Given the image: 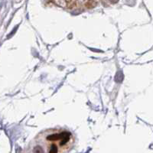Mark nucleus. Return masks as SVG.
<instances>
[{
    "instance_id": "f257e3e1",
    "label": "nucleus",
    "mask_w": 153,
    "mask_h": 153,
    "mask_svg": "<svg viewBox=\"0 0 153 153\" xmlns=\"http://www.w3.org/2000/svg\"><path fill=\"white\" fill-rule=\"evenodd\" d=\"M34 142L32 152L65 153L73 148L74 137L69 130L54 128L40 132Z\"/></svg>"
}]
</instances>
